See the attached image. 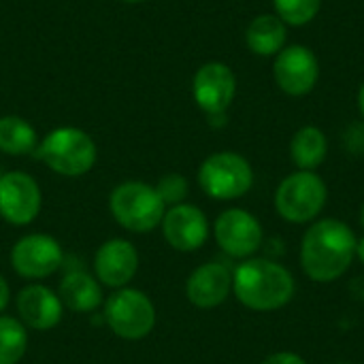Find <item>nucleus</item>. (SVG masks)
I'll use <instances>...</instances> for the list:
<instances>
[{"mask_svg": "<svg viewBox=\"0 0 364 364\" xmlns=\"http://www.w3.org/2000/svg\"><path fill=\"white\" fill-rule=\"evenodd\" d=\"M358 111H360V117H363L364 122V83L360 85V90H358Z\"/></svg>", "mask_w": 364, "mask_h": 364, "instance_id": "nucleus-28", "label": "nucleus"}, {"mask_svg": "<svg viewBox=\"0 0 364 364\" xmlns=\"http://www.w3.org/2000/svg\"><path fill=\"white\" fill-rule=\"evenodd\" d=\"M113 220L128 232L145 235L162 224L166 205L162 203L156 186L145 181H124L113 188L109 196Z\"/></svg>", "mask_w": 364, "mask_h": 364, "instance_id": "nucleus-4", "label": "nucleus"}, {"mask_svg": "<svg viewBox=\"0 0 364 364\" xmlns=\"http://www.w3.org/2000/svg\"><path fill=\"white\" fill-rule=\"evenodd\" d=\"M288 41V26L275 15V13H262L256 15L247 30H245V43L247 49L260 58H275Z\"/></svg>", "mask_w": 364, "mask_h": 364, "instance_id": "nucleus-18", "label": "nucleus"}, {"mask_svg": "<svg viewBox=\"0 0 364 364\" xmlns=\"http://www.w3.org/2000/svg\"><path fill=\"white\" fill-rule=\"evenodd\" d=\"M58 296L64 303V309L75 314H94L105 305L102 284L81 267L70 269L58 288Z\"/></svg>", "mask_w": 364, "mask_h": 364, "instance_id": "nucleus-17", "label": "nucleus"}, {"mask_svg": "<svg viewBox=\"0 0 364 364\" xmlns=\"http://www.w3.org/2000/svg\"><path fill=\"white\" fill-rule=\"evenodd\" d=\"M162 235L164 241L177 252H196L209 239V220L207 215L190 203H181L175 207H166L162 218Z\"/></svg>", "mask_w": 364, "mask_h": 364, "instance_id": "nucleus-13", "label": "nucleus"}, {"mask_svg": "<svg viewBox=\"0 0 364 364\" xmlns=\"http://www.w3.org/2000/svg\"><path fill=\"white\" fill-rule=\"evenodd\" d=\"M262 364H307L299 354H292V352H279V354H273L269 356Z\"/></svg>", "mask_w": 364, "mask_h": 364, "instance_id": "nucleus-25", "label": "nucleus"}, {"mask_svg": "<svg viewBox=\"0 0 364 364\" xmlns=\"http://www.w3.org/2000/svg\"><path fill=\"white\" fill-rule=\"evenodd\" d=\"M28 350V328L13 316L0 314V364H19Z\"/></svg>", "mask_w": 364, "mask_h": 364, "instance_id": "nucleus-21", "label": "nucleus"}, {"mask_svg": "<svg viewBox=\"0 0 364 364\" xmlns=\"http://www.w3.org/2000/svg\"><path fill=\"white\" fill-rule=\"evenodd\" d=\"M156 190L162 198V203L166 207H175V205H181L186 203V196L190 192V186H188V179L179 173H168L164 175L158 183H156Z\"/></svg>", "mask_w": 364, "mask_h": 364, "instance_id": "nucleus-23", "label": "nucleus"}, {"mask_svg": "<svg viewBox=\"0 0 364 364\" xmlns=\"http://www.w3.org/2000/svg\"><path fill=\"white\" fill-rule=\"evenodd\" d=\"M198 186L213 200H235L252 190L254 168L237 151H218L203 160Z\"/></svg>", "mask_w": 364, "mask_h": 364, "instance_id": "nucleus-7", "label": "nucleus"}, {"mask_svg": "<svg viewBox=\"0 0 364 364\" xmlns=\"http://www.w3.org/2000/svg\"><path fill=\"white\" fill-rule=\"evenodd\" d=\"M9 301H11V288L6 279L0 275V314H4V309L9 307Z\"/></svg>", "mask_w": 364, "mask_h": 364, "instance_id": "nucleus-26", "label": "nucleus"}, {"mask_svg": "<svg viewBox=\"0 0 364 364\" xmlns=\"http://www.w3.org/2000/svg\"><path fill=\"white\" fill-rule=\"evenodd\" d=\"M11 267L19 277L38 282L64 267V250L51 235L30 232L11 247Z\"/></svg>", "mask_w": 364, "mask_h": 364, "instance_id": "nucleus-8", "label": "nucleus"}, {"mask_svg": "<svg viewBox=\"0 0 364 364\" xmlns=\"http://www.w3.org/2000/svg\"><path fill=\"white\" fill-rule=\"evenodd\" d=\"M232 292V273L222 262H205L186 282V296L198 309L220 307Z\"/></svg>", "mask_w": 364, "mask_h": 364, "instance_id": "nucleus-16", "label": "nucleus"}, {"mask_svg": "<svg viewBox=\"0 0 364 364\" xmlns=\"http://www.w3.org/2000/svg\"><path fill=\"white\" fill-rule=\"evenodd\" d=\"M105 324L111 333L126 341H141L156 328V305L154 301L136 288H119L102 305Z\"/></svg>", "mask_w": 364, "mask_h": 364, "instance_id": "nucleus-5", "label": "nucleus"}, {"mask_svg": "<svg viewBox=\"0 0 364 364\" xmlns=\"http://www.w3.org/2000/svg\"><path fill=\"white\" fill-rule=\"evenodd\" d=\"M343 143H346V149L350 154H356V156H363L364 154V122H356L352 124L346 134H343Z\"/></svg>", "mask_w": 364, "mask_h": 364, "instance_id": "nucleus-24", "label": "nucleus"}, {"mask_svg": "<svg viewBox=\"0 0 364 364\" xmlns=\"http://www.w3.org/2000/svg\"><path fill=\"white\" fill-rule=\"evenodd\" d=\"M192 94L198 109L207 113V117L226 115L237 94V77L228 64L207 62L192 79Z\"/></svg>", "mask_w": 364, "mask_h": 364, "instance_id": "nucleus-12", "label": "nucleus"}, {"mask_svg": "<svg viewBox=\"0 0 364 364\" xmlns=\"http://www.w3.org/2000/svg\"><path fill=\"white\" fill-rule=\"evenodd\" d=\"M292 273L267 258H247L232 273V292L237 301L252 311H275L294 296Z\"/></svg>", "mask_w": 364, "mask_h": 364, "instance_id": "nucleus-2", "label": "nucleus"}, {"mask_svg": "<svg viewBox=\"0 0 364 364\" xmlns=\"http://www.w3.org/2000/svg\"><path fill=\"white\" fill-rule=\"evenodd\" d=\"M339 364H348V363H339Z\"/></svg>", "mask_w": 364, "mask_h": 364, "instance_id": "nucleus-32", "label": "nucleus"}, {"mask_svg": "<svg viewBox=\"0 0 364 364\" xmlns=\"http://www.w3.org/2000/svg\"><path fill=\"white\" fill-rule=\"evenodd\" d=\"M356 256L360 258V262L364 264V237L358 241V243H356Z\"/></svg>", "mask_w": 364, "mask_h": 364, "instance_id": "nucleus-29", "label": "nucleus"}, {"mask_svg": "<svg viewBox=\"0 0 364 364\" xmlns=\"http://www.w3.org/2000/svg\"><path fill=\"white\" fill-rule=\"evenodd\" d=\"M354 230L335 218H326L307 228L301 243V264L305 275L316 284L341 279L356 256Z\"/></svg>", "mask_w": 364, "mask_h": 364, "instance_id": "nucleus-1", "label": "nucleus"}, {"mask_svg": "<svg viewBox=\"0 0 364 364\" xmlns=\"http://www.w3.org/2000/svg\"><path fill=\"white\" fill-rule=\"evenodd\" d=\"M64 303L51 288L32 282L17 294V320L28 331H51L62 322Z\"/></svg>", "mask_w": 364, "mask_h": 364, "instance_id": "nucleus-15", "label": "nucleus"}, {"mask_svg": "<svg viewBox=\"0 0 364 364\" xmlns=\"http://www.w3.org/2000/svg\"><path fill=\"white\" fill-rule=\"evenodd\" d=\"M213 237L220 250L230 258H252L264 241L260 222L245 209H226L213 224Z\"/></svg>", "mask_w": 364, "mask_h": 364, "instance_id": "nucleus-10", "label": "nucleus"}, {"mask_svg": "<svg viewBox=\"0 0 364 364\" xmlns=\"http://www.w3.org/2000/svg\"><path fill=\"white\" fill-rule=\"evenodd\" d=\"M43 196L36 179L23 171L0 175V218L13 226H28L41 213Z\"/></svg>", "mask_w": 364, "mask_h": 364, "instance_id": "nucleus-11", "label": "nucleus"}, {"mask_svg": "<svg viewBox=\"0 0 364 364\" xmlns=\"http://www.w3.org/2000/svg\"><path fill=\"white\" fill-rule=\"evenodd\" d=\"M352 292H354L358 299H364V277H356V282L352 284Z\"/></svg>", "mask_w": 364, "mask_h": 364, "instance_id": "nucleus-27", "label": "nucleus"}, {"mask_svg": "<svg viewBox=\"0 0 364 364\" xmlns=\"http://www.w3.org/2000/svg\"><path fill=\"white\" fill-rule=\"evenodd\" d=\"M38 145L36 130L30 122L19 115L0 117V151L6 156H28L34 154Z\"/></svg>", "mask_w": 364, "mask_h": 364, "instance_id": "nucleus-20", "label": "nucleus"}, {"mask_svg": "<svg viewBox=\"0 0 364 364\" xmlns=\"http://www.w3.org/2000/svg\"><path fill=\"white\" fill-rule=\"evenodd\" d=\"M328 198V188L316 171H296L275 190V211L292 224L314 222Z\"/></svg>", "mask_w": 364, "mask_h": 364, "instance_id": "nucleus-6", "label": "nucleus"}, {"mask_svg": "<svg viewBox=\"0 0 364 364\" xmlns=\"http://www.w3.org/2000/svg\"><path fill=\"white\" fill-rule=\"evenodd\" d=\"M124 2H143V0H124Z\"/></svg>", "mask_w": 364, "mask_h": 364, "instance_id": "nucleus-31", "label": "nucleus"}, {"mask_svg": "<svg viewBox=\"0 0 364 364\" xmlns=\"http://www.w3.org/2000/svg\"><path fill=\"white\" fill-rule=\"evenodd\" d=\"M32 156L62 177H81L92 171L98 151L94 139L85 130L60 126L38 141Z\"/></svg>", "mask_w": 364, "mask_h": 364, "instance_id": "nucleus-3", "label": "nucleus"}, {"mask_svg": "<svg viewBox=\"0 0 364 364\" xmlns=\"http://www.w3.org/2000/svg\"><path fill=\"white\" fill-rule=\"evenodd\" d=\"M360 224H363V228H364V205H363V211H360Z\"/></svg>", "mask_w": 364, "mask_h": 364, "instance_id": "nucleus-30", "label": "nucleus"}, {"mask_svg": "<svg viewBox=\"0 0 364 364\" xmlns=\"http://www.w3.org/2000/svg\"><path fill=\"white\" fill-rule=\"evenodd\" d=\"M273 9L286 26L301 28L318 17L322 0H273Z\"/></svg>", "mask_w": 364, "mask_h": 364, "instance_id": "nucleus-22", "label": "nucleus"}, {"mask_svg": "<svg viewBox=\"0 0 364 364\" xmlns=\"http://www.w3.org/2000/svg\"><path fill=\"white\" fill-rule=\"evenodd\" d=\"M136 271L139 252L128 239H109L94 254V277L107 288H126Z\"/></svg>", "mask_w": 364, "mask_h": 364, "instance_id": "nucleus-14", "label": "nucleus"}, {"mask_svg": "<svg viewBox=\"0 0 364 364\" xmlns=\"http://www.w3.org/2000/svg\"><path fill=\"white\" fill-rule=\"evenodd\" d=\"M328 154V139L318 126H303L290 141V158L299 171H316Z\"/></svg>", "mask_w": 364, "mask_h": 364, "instance_id": "nucleus-19", "label": "nucleus"}, {"mask_svg": "<svg viewBox=\"0 0 364 364\" xmlns=\"http://www.w3.org/2000/svg\"><path fill=\"white\" fill-rule=\"evenodd\" d=\"M273 79L292 98L311 94L320 79L318 55L307 45H286L273 60Z\"/></svg>", "mask_w": 364, "mask_h": 364, "instance_id": "nucleus-9", "label": "nucleus"}]
</instances>
